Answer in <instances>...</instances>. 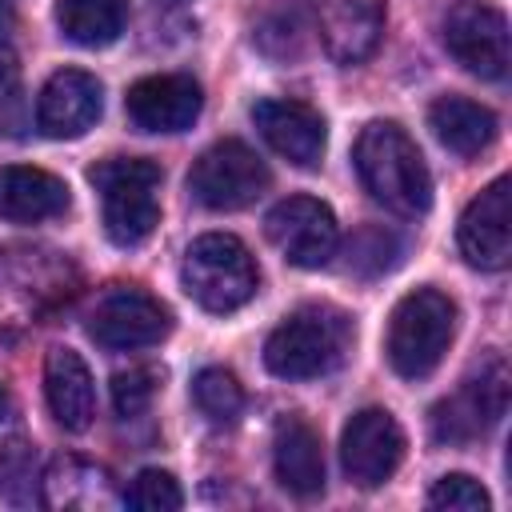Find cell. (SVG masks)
<instances>
[{"mask_svg":"<svg viewBox=\"0 0 512 512\" xmlns=\"http://www.w3.org/2000/svg\"><path fill=\"white\" fill-rule=\"evenodd\" d=\"M352 164L360 172V184L372 192V200L392 208L396 216H424L432 208L428 164H424L416 140L400 124L372 120L356 136Z\"/></svg>","mask_w":512,"mask_h":512,"instance_id":"cell-1","label":"cell"},{"mask_svg":"<svg viewBox=\"0 0 512 512\" xmlns=\"http://www.w3.org/2000/svg\"><path fill=\"white\" fill-rule=\"evenodd\" d=\"M352 348V320L332 304H300L264 340V368L280 380L328 376Z\"/></svg>","mask_w":512,"mask_h":512,"instance_id":"cell-2","label":"cell"},{"mask_svg":"<svg viewBox=\"0 0 512 512\" xmlns=\"http://www.w3.org/2000/svg\"><path fill=\"white\" fill-rule=\"evenodd\" d=\"M92 188L100 192L104 232L116 248L144 244L160 224V164L144 156H108L88 172Z\"/></svg>","mask_w":512,"mask_h":512,"instance_id":"cell-3","label":"cell"},{"mask_svg":"<svg viewBox=\"0 0 512 512\" xmlns=\"http://www.w3.org/2000/svg\"><path fill=\"white\" fill-rule=\"evenodd\" d=\"M456 336V304L436 288H416L396 300L388 316L384 352L396 376L424 380L444 360L448 344Z\"/></svg>","mask_w":512,"mask_h":512,"instance_id":"cell-4","label":"cell"},{"mask_svg":"<svg viewBox=\"0 0 512 512\" xmlns=\"http://www.w3.org/2000/svg\"><path fill=\"white\" fill-rule=\"evenodd\" d=\"M180 284L204 312H236L256 296L260 272L252 252L236 236L208 232L188 244L180 264Z\"/></svg>","mask_w":512,"mask_h":512,"instance_id":"cell-5","label":"cell"},{"mask_svg":"<svg viewBox=\"0 0 512 512\" xmlns=\"http://www.w3.org/2000/svg\"><path fill=\"white\" fill-rule=\"evenodd\" d=\"M268 188V168L264 160L240 144V140H220L208 152L196 156L192 172H188V192L196 204L212 208V212H236L248 208L260 192Z\"/></svg>","mask_w":512,"mask_h":512,"instance_id":"cell-6","label":"cell"},{"mask_svg":"<svg viewBox=\"0 0 512 512\" xmlns=\"http://www.w3.org/2000/svg\"><path fill=\"white\" fill-rule=\"evenodd\" d=\"M508 408V364L500 356H488L480 372H472L456 396L440 400L432 408V436L440 444H468L500 424Z\"/></svg>","mask_w":512,"mask_h":512,"instance_id":"cell-7","label":"cell"},{"mask_svg":"<svg viewBox=\"0 0 512 512\" xmlns=\"http://www.w3.org/2000/svg\"><path fill=\"white\" fill-rule=\"evenodd\" d=\"M444 48L460 68L480 80L508 76V20L484 0H460L444 16Z\"/></svg>","mask_w":512,"mask_h":512,"instance_id":"cell-8","label":"cell"},{"mask_svg":"<svg viewBox=\"0 0 512 512\" xmlns=\"http://www.w3.org/2000/svg\"><path fill=\"white\" fill-rule=\"evenodd\" d=\"M88 332L96 344L116 348V352L152 348L172 332V312L152 292L116 284L96 300V308L88 316Z\"/></svg>","mask_w":512,"mask_h":512,"instance_id":"cell-9","label":"cell"},{"mask_svg":"<svg viewBox=\"0 0 512 512\" xmlns=\"http://www.w3.org/2000/svg\"><path fill=\"white\" fill-rule=\"evenodd\" d=\"M264 232L276 244V252L288 264H296V268H324L336 256V244H340L336 216L316 196H288V200H280L268 212Z\"/></svg>","mask_w":512,"mask_h":512,"instance_id":"cell-10","label":"cell"},{"mask_svg":"<svg viewBox=\"0 0 512 512\" xmlns=\"http://www.w3.org/2000/svg\"><path fill=\"white\" fill-rule=\"evenodd\" d=\"M340 460H344V472L352 484L380 488L384 480H392V472L404 460V428L396 424L392 412L364 408L344 424Z\"/></svg>","mask_w":512,"mask_h":512,"instance_id":"cell-11","label":"cell"},{"mask_svg":"<svg viewBox=\"0 0 512 512\" xmlns=\"http://www.w3.org/2000/svg\"><path fill=\"white\" fill-rule=\"evenodd\" d=\"M460 252L472 268L500 272L512 260V180L496 176L460 216Z\"/></svg>","mask_w":512,"mask_h":512,"instance_id":"cell-12","label":"cell"},{"mask_svg":"<svg viewBox=\"0 0 512 512\" xmlns=\"http://www.w3.org/2000/svg\"><path fill=\"white\" fill-rule=\"evenodd\" d=\"M104 112V88L84 68H60L48 76L36 100V128L52 140L84 136Z\"/></svg>","mask_w":512,"mask_h":512,"instance_id":"cell-13","label":"cell"},{"mask_svg":"<svg viewBox=\"0 0 512 512\" xmlns=\"http://www.w3.org/2000/svg\"><path fill=\"white\" fill-rule=\"evenodd\" d=\"M124 108L140 132H184L196 124L204 108V92L184 72H160L136 80L124 96Z\"/></svg>","mask_w":512,"mask_h":512,"instance_id":"cell-14","label":"cell"},{"mask_svg":"<svg viewBox=\"0 0 512 512\" xmlns=\"http://www.w3.org/2000/svg\"><path fill=\"white\" fill-rule=\"evenodd\" d=\"M252 124L272 152H280L296 168H316L328 144L324 116L304 100H260L252 108Z\"/></svg>","mask_w":512,"mask_h":512,"instance_id":"cell-15","label":"cell"},{"mask_svg":"<svg viewBox=\"0 0 512 512\" xmlns=\"http://www.w3.org/2000/svg\"><path fill=\"white\" fill-rule=\"evenodd\" d=\"M40 500L56 512H104L120 504V492L104 464L84 456H56L40 480Z\"/></svg>","mask_w":512,"mask_h":512,"instance_id":"cell-16","label":"cell"},{"mask_svg":"<svg viewBox=\"0 0 512 512\" xmlns=\"http://www.w3.org/2000/svg\"><path fill=\"white\" fill-rule=\"evenodd\" d=\"M384 32V0H324L320 36L332 60L360 64Z\"/></svg>","mask_w":512,"mask_h":512,"instance_id":"cell-17","label":"cell"},{"mask_svg":"<svg viewBox=\"0 0 512 512\" xmlns=\"http://www.w3.org/2000/svg\"><path fill=\"white\" fill-rule=\"evenodd\" d=\"M44 396H48V412L60 428L80 432L92 424L96 416V388H92V372L80 360V352L72 348H52L44 360Z\"/></svg>","mask_w":512,"mask_h":512,"instance_id":"cell-18","label":"cell"},{"mask_svg":"<svg viewBox=\"0 0 512 512\" xmlns=\"http://www.w3.org/2000/svg\"><path fill=\"white\" fill-rule=\"evenodd\" d=\"M64 208H68V184L60 176L28 164L0 168V220L36 224L60 216Z\"/></svg>","mask_w":512,"mask_h":512,"instance_id":"cell-19","label":"cell"},{"mask_svg":"<svg viewBox=\"0 0 512 512\" xmlns=\"http://www.w3.org/2000/svg\"><path fill=\"white\" fill-rule=\"evenodd\" d=\"M272 468H276V480L292 496L324 492V444H320V432L312 424H304L300 416L280 420L276 440H272Z\"/></svg>","mask_w":512,"mask_h":512,"instance_id":"cell-20","label":"cell"},{"mask_svg":"<svg viewBox=\"0 0 512 512\" xmlns=\"http://www.w3.org/2000/svg\"><path fill=\"white\" fill-rule=\"evenodd\" d=\"M428 128L456 156H480L496 140V116H492V108H484V104H476L468 96H440L428 108Z\"/></svg>","mask_w":512,"mask_h":512,"instance_id":"cell-21","label":"cell"},{"mask_svg":"<svg viewBox=\"0 0 512 512\" xmlns=\"http://www.w3.org/2000/svg\"><path fill=\"white\" fill-rule=\"evenodd\" d=\"M56 24L80 48H108L128 24V0H60Z\"/></svg>","mask_w":512,"mask_h":512,"instance_id":"cell-22","label":"cell"},{"mask_svg":"<svg viewBox=\"0 0 512 512\" xmlns=\"http://www.w3.org/2000/svg\"><path fill=\"white\" fill-rule=\"evenodd\" d=\"M312 24H316V8H312L308 0H276V4L260 16L252 40H256V48H260L264 56H272V60H296V56L308 48Z\"/></svg>","mask_w":512,"mask_h":512,"instance_id":"cell-23","label":"cell"},{"mask_svg":"<svg viewBox=\"0 0 512 512\" xmlns=\"http://www.w3.org/2000/svg\"><path fill=\"white\" fill-rule=\"evenodd\" d=\"M192 400L212 424H232L244 412V388L228 368H200L192 376Z\"/></svg>","mask_w":512,"mask_h":512,"instance_id":"cell-24","label":"cell"},{"mask_svg":"<svg viewBox=\"0 0 512 512\" xmlns=\"http://www.w3.org/2000/svg\"><path fill=\"white\" fill-rule=\"evenodd\" d=\"M124 500H128V508H136V512H176V508L184 504V492H180V484L172 480V472L144 468V472L132 480V488L124 492Z\"/></svg>","mask_w":512,"mask_h":512,"instance_id":"cell-25","label":"cell"},{"mask_svg":"<svg viewBox=\"0 0 512 512\" xmlns=\"http://www.w3.org/2000/svg\"><path fill=\"white\" fill-rule=\"evenodd\" d=\"M428 504L432 508H444V512H488L492 508V496L468 472H448V476H440L428 488Z\"/></svg>","mask_w":512,"mask_h":512,"instance_id":"cell-26","label":"cell"},{"mask_svg":"<svg viewBox=\"0 0 512 512\" xmlns=\"http://www.w3.org/2000/svg\"><path fill=\"white\" fill-rule=\"evenodd\" d=\"M156 372L152 368H128V372H116L112 376V408L116 416L132 420L140 412H148L152 396H156Z\"/></svg>","mask_w":512,"mask_h":512,"instance_id":"cell-27","label":"cell"},{"mask_svg":"<svg viewBox=\"0 0 512 512\" xmlns=\"http://www.w3.org/2000/svg\"><path fill=\"white\" fill-rule=\"evenodd\" d=\"M24 84H20V68L12 56H0V132L4 136H20L24 128Z\"/></svg>","mask_w":512,"mask_h":512,"instance_id":"cell-28","label":"cell"},{"mask_svg":"<svg viewBox=\"0 0 512 512\" xmlns=\"http://www.w3.org/2000/svg\"><path fill=\"white\" fill-rule=\"evenodd\" d=\"M12 28H16V8H12V0H0V40H4Z\"/></svg>","mask_w":512,"mask_h":512,"instance_id":"cell-29","label":"cell"},{"mask_svg":"<svg viewBox=\"0 0 512 512\" xmlns=\"http://www.w3.org/2000/svg\"><path fill=\"white\" fill-rule=\"evenodd\" d=\"M4 412H8V392H4V384H0V420H4Z\"/></svg>","mask_w":512,"mask_h":512,"instance_id":"cell-30","label":"cell"},{"mask_svg":"<svg viewBox=\"0 0 512 512\" xmlns=\"http://www.w3.org/2000/svg\"><path fill=\"white\" fill-rule=\"evenodd\" d=\"M172 4H176V0H172Z\"/></svg>","mask_w":512,"mask_h":512,"instance_id":"cell-31","label":"cell"}]
</instances>
